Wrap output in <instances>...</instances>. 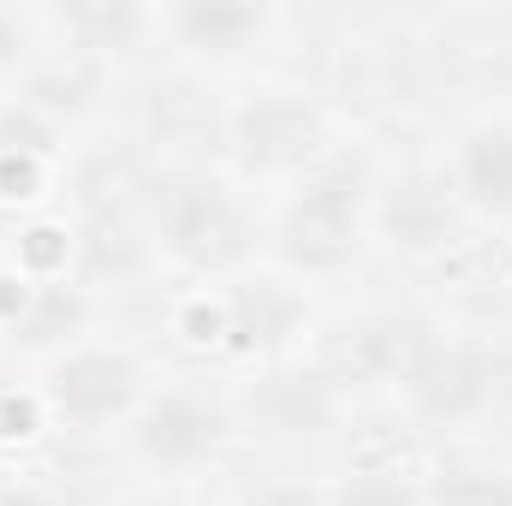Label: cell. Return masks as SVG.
Instances as JSON below:
<instances>
[{
  "mask_svg": "<svg viewBox=\"0 0 512 506\" xmlns=\"http://www.w3.org/2000/svg\"><path fill=\"white\" fill-rule=\"evenodd\" d=\"M161 245L197 274H227L251 251V221L215 179H185L161 209Z\"/></svg>",
  "mask_w": 512,
  "mask_h": 506,
  "instance_id": "cell-2",
  "label": "cell"
},
{
  "mask_svg": "<svg viewBox=\"0 0 512 506\" xmlns=\"http://www.w3.org/2000/svg\"><path fill=\"white\" fill-rule=\"evenodd\" d=\"M227 441V411L209 399V393H191V387H173L161 399H149L131 423V447L137 459L161 465V471H191L203 465L215 447Z\"/></svg>",
  "mask_w": 512,
  "mask_h": 506,
  "instance_id": "cell-4",
  "label": "cell"
},
{
  "mask_svg": "<svg viewBox=\"0 0 512 506\" xmlns=\"http://www.w3.org/2000/svg\"><path fill=\"white\" fill-rule=\"evenodd\" d=\"M423 506H512V471L495 465H453L429 483Z\"/></svg>",
  "mask_w": 512,
  "mask_h": 506,
  "instance_id": "cell-13",
  "label": "cell"
},
{
  "mask_svg": "<svg viewBox=\"0 0 512 506\" xmlns=\"http://www.w3.org/2000/svg\"><path fill=\"white\" fill-rule=\"evenodd\" d=\"M30 191H36V161L6 149L0 155V197H30Z\"/></svg>",
  "mask_w": 512,
  "mask_h": 506,
  "instance_id": "cell-17",
  "label": "cell"
},
{
  "mask_svg": "<svg viewBox=\"0 0 512 506\" xmlns=\"http://www.w3.org/2000/svg\"><path fill=\"white\" fill-rule=\"evenodd\" d=\"M429 352H435L429 328H423L417 316H399V310L370 316V322L352 334V346H346V358H352L364 376H376V381H411L417 370H423Z\"/></svg>",
  "mask_w": 512,
  "mask_h": 506,
  "instance_id": "cell-8",
  "label": "cell"
},
{
  "mask_svg": "<svg viewBox=\"0 0 512 506\" xmlns=\"http://www.w3.org/2000/svg\"><path fill=\"white\" fill-rule=\"evenodd\" d=\"M251 411L280 435H316L328 423V387L316 376H280L251 399Z\"/></svg>",
  "mask_w": 512,
  "mask_h": 506,
  "instance_id": "cell-11",
  "label": "cell"
},
{
  "mask_svg": "<svg viewBox=\"0 0 512 506\" xmlns=\"http://www.w3.org/2000/svg\"><path fill=\"white\" fill-rule=\"evenodd\" d=\"M137 393H143V370L126 352H108V346H84V352H72L48 370V405L66 423H84V429L126 417L137 405Z\"/></svg>",
  "mask_w": 512,
  "mask_h": 506,
  "instance_id": "cell-5",
  "label": "cell"
},
{
  "mask_svg": "<svg viewBox=\"0 0 512 506\" xmlns=\"http://www.w3.org/2000/svg\"><path fill=\"white\" fill-rule=\"evenodd\" d=\"M54 239H60V233H48V227H42V233H30V245H24L30 262H54V256L66 251V245H54Z\"/></svg>",
  "mask_w": 512,
  "mask_h": 506,
  "instance_id": "cell-19",
  "label": "cell"
},
{
  "mask_svg": "<svg viewBox=\"0 0 512 506\" xmlns=\"http://www.w3.org/2000/svg\"><path fill=\"white\" fill-rule=\"evenodd\" d=\"M167 24H173V36H179L185 48L233 54V48H245L251 36H262L268 12H262V6H239V0H191V6H173Z\"/></svg>",
  "mask_w": 512,
  "mask_h": 506,
  "instance_id": "cell-10",
  "label": "cell"
},
{
  "mask_svg": "<svg viewBox=\"0 0 512 506\" xmlns=\"http://www.w3.org/2000/svg\"><path fill=\"white\" fill-rule=\"evenodd\" d=\"M221 316H227V340L239 352H268V346L292 340V328L304 322V304L280 280H251L221 304Z\"/></svg>",
  "mask_w": 512,
  "mask_h": 506,
  "instance_id": "cell-9",
  "label": "cell"
},
{
  "mask_svg": "<svg viewBox=\"0 0 512 506\" xmlns=\"http://www.w3.org/2000/svg\"><path fill=\"white\" fill-rule=\"evenodd\" d=\"M316 149H322V114L292 90L251 96L233 114V155L251 173H298L316 161Z\"/></svg>",
  "mask_w": 512,
  "mask_h": 506,
  "instance_id": "cell-3",
  "label": "cell"
},
{
  "mask_svg": "<svg viewBox=\"0 0 512 506\" xmlns=\"http://www.w3.org/2000/svg\"><path fill=\"white\" fill-rule=\"evenodd\" d=\"M72 328L78 322V304L66 298V292H42V304H36V322H24V340H54V328Z\"/></svg>",
  "mask_w": 512,
  "mask_h": 506,
  "instance_id": "cell-15",
  "label": "cell"
},
{
  "mask_svg": "<svg viewBox=\"0 0 512 506\" xmlns=\"http://www.w3.org/2000/svg\"><path fill=\"white\" fill-rule=\"evenodd\" d=\"M387 233H393L399 245H417V251L447 245V239H453V209H447L441 191L405 185V191H393V203H387Z\"/></svg>",
  "mask_w": 512,
  "mask_h": 506,
  "instance_id": "cell-12",
  "label": "cell"
},
{
  "mask_svg": "<svg viewBox=\"0 0 512 506\" xmlns=\"http://www.w3.org/2000/svg\"><path fill=\"white\" fill-rule=\"evenodd\" d=\"M459 197L477 215H512V126L489 120L459 143Z\"/></svg>",
  "mask_w": 512,
  "mask_h": 506,
  "instance_id": "cell-7",
  "label": "cell"
},
{
  "mask_svg": "<svg viewBox=\"0 0 512 506\" xmlns=\"http://www.w3.org/2000/svg\"><path fill=\"white\" fill-rule=\"evenodd\" d=\"M417 411L435 417V423H465L477 417L489 399H495V358L477 346V340H453V346H435L423 358V370L405 381Z\"/></svg>",
  "mask_w": 512,
  "mask_h": 506,
  "instance_id": "cell-6",
  "label": "cell"
},
{
  "mask_svg": "<svg viewBox=\"0 0 512 506\" xmlns=\"http://www.w3.org/2000/svg\"><path fill=\"white\" fill-rule=\"evenodd\" d=\"M328 506H423V495L405 483V471H352Z\"/></svg>",
  "mask_w": 512,
  "mask_h": 506,
  "instance_id": "cell-14",
  "label": "cell"
},
{
  "mask_svg": "<svg viewBox=\"0 0 512 506\" xmlns=\"http://www.w3.org/2000/svg\"><path fill=\"white\" fill-rule=\"evenodd\" d=\"M251 506H316V495H304V489H262Z\"/></svg>",
  "mask_w": 512,
  "mask_h": 506,
  "instance_id": "cell-18",
  "label": "cell"
},
{
  "mask_svg": "<svg viewBox=\"0 0 512 506\" xmlns=\"http://www.w3.org/2000/svg\"><path fill=\"white\" fill-rule=\"evenodd\" d=\"M24 54H30V24L12 6H0V78H12L24 66Z\"/></svg>",
  "mask_w": 512,
  "mask_h": 506,
  "instance_id": "cell-16",
  "label": "cell"
},
{
  "mask_svg": "<svg viewBox=\"0 0 512 506\" xmlns=\"http://www.w3.org/2000/svg\"><path fill=\"white\" fill-rule=\"evenodd\" d=\"M137 506H179V501H161V495H149V501H137Z\"/></svg>",
  "mask_w": 512,
  "mask_h": 506,
  "instance_id": "cell-20",
  "label": "cell"
},
{
  "mask_svg": "<svg viewBox=\"0 0 512 506\" xmlns=\"http://www.w3.org/2000/svg\"><path fill=\"white\" fill-rule=\"evenodd\" d=\"M358 239H364V179H358L352 167L316 173V179L286 203L280 251L292 256L298 268H310V274L346 268L352 251H358Z\"/></svg>",
  "mask_w": 512,
  "mask_h": 506,
  "instance_id": "cell-1",
  "label": "cell"
}]
</instances>
